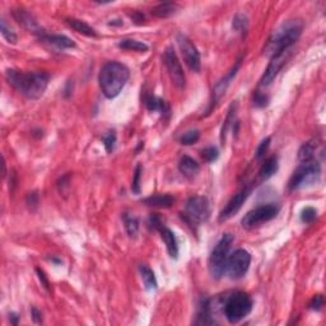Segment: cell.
Listing matches in <instances>:
<instances>
[{
    "label": "cell",
    "mask_w": 326,
    "mask_h": 326,
    "mask_svg": "<svg viewBox=\"0 0 326 326\" xmlns=\"http://www.w3.org/2000/svg\"><path fill=\"white\" fill-rule=\"evenodd\" d=\"M5 78L9 86L28 99L41 98L50 81V76L45 71H19L13 69L7 70Z\"/></svg>",
    "instance_id": "cell-1"
},
{
    "label": "cell",
    "mask_w": 326,
    "mask_h": 326,
    "mask_svg": "<svg viewBox=\"0 0 326 326\" xmlns=\"http://www.w3.org/2000/svg\"><path fill=\"white\" fill-rule=\"evenodd\" d=\"M130 78V71L119 61H110L102 66L98 76L99 88L106 98L112 99L120 94Z\"/></svg>",
    "instance_id": "cell-2"
},
{
    "label": "cell",
    "mask_w": 326,
    "mask_h": 326,
    "mask_svg": "<svg viewBox=\"0 0 326 326\" xmlns=\"http://www.w3.org/2000/svg\"><path fill=\"white\" fill-rule=\"evenodd\" d=\"M301 33L302 24L297 20H289V22L283 23L270 36L265 48H264V54L273 58L274 55L282 53L283 50L291 48L292 45L298 40Z\"/></svg>",
    "instance_id": "cell-3"
},
{
    "label": "cell",
    "mask_w": 326,
    "mask_h": 326,
    "mask_svg": "<svg viewBox=\"0 0 326 326\" xmlns=\"http://www.w3.org/2000/svg\"><path fill=\"white\" fill-rule=\"evenodd\" d=\"M253 299L245 292H235L224 302L223 311L230 324H238L253 311Z\"/></svg>",
    "instance_id": "cell-4"
},
{
    "label": "cell",
    "mask_w": 326,
    "mask_h": 326,
    "mask_svg": "<svg viewBox=\"0 0 326 326\" xmlns=\"http://www.w3.org/2000/svg\"><path fill=\"white\" fill-rule=\"evenodd\" d=\"M233 242V236L231 233H225L218 241L215 247L213 248L212 255L209 259V270L214 279H220L225 273L228 256H230L231 246Z\"/></svg>",
    "instance_id": "cell-5"
},
{
    "label": "cell",
    "mask_w": 326,
    "mask_h": 326,
    "mask_svg": "<svg viewBox=\"0 0 326 326\" xmlns=\"http://www.w3.org/2000/svg\"><path fill=\"white\" fill-rule=\"evenodd\" d=\"M320 176H321V167L319 162L309 161V162L301 163V166L293 172L289 180V191H296V190L312 186L319 181Z\"/></svg>",
    "instance_id": "cell-6"
},
{
    "label": "cell",
    "mask_w": 326,
    "mask_h": 326,
    "mask_svg": "<svg viewBox=\"0 0 326 326\" xmlns=\"http://www.w3.org/2000/svg\"><path fill=\"white\" fill-rule=\"evenodd\" d=\"M279 210H281L279 205L274 204V203L260 205L246 213L245 217L241 220V224L245 230H254L256 227H260L263 223L274 219L278 215Z\"/></svg>",
    "instance_id": "cell-7"
},
{
    "label": "cell",
    "mask_w": 326,
    "mask_h": 326,
    "mask_svg": "<svg viewBox=\"0 0 326 326\" xmlns=\"http://www.w3.org/2000/svg\"><path fill=\"white\" fill-rule=\"evenodd\" d=\"M210 217L209 200L205 196H192L190 197L185 205L184 219L190 224H199L204 223Z\"/></svg>",
    "instance_id": "cell-8"
},
{
    "label": "cell",
    "mask_w": 326,
    "mask_h": 326,
    "mask_svg": "<svg viewBox=\"0 0 326 326\" xmlns=\"http://www.w3.org/2000/svg\"><path fill=\"white\" fill-rule=\"evenodd\" d=\"M251 264V255L248 251L243 248H238L232 255L228 256L227 265H225V273L233 281L241 279L246 275Z\"/></svg>",
    "instance_id": "cell-9"
},
{
    "label": "cell",
    "mask_w": 326,
    "mask_h": 326,
    "mask_svg": "<svg viewBox=\"0 0 326 326\" xmlns=\"http://www.w3.org/2000/svg\"><path fill=\"white\" fill-rule=\"evenodd\" d=\"M177 43H179L180 51H181L185 64L189 66L190 70L195 71V73H200L202 59H200V53L197 51L196 46L191 42L189 37H186L182 33L177 35Z\"/></svg>",
    "instance_id": "cell-10"
},
{
    "label": "cell",
    "mask_w": 326,
    "mask_h": 326,
    "mask_svg": "<svg viewBox=\"0 0 326 326\" xmlns=\"http://www.w3.org/2000/svg\"><path fill=\"white\" fill-rule=\"evenodd\" d=\"M163 63L164 65H166L172 83H173L177 88H184L185 84H186V77H185L181 63H180L179 58H177L176 53H174V50L172 47H167V50L164 51Z\"/></svg>",
    "instance_id": "cell-11"
},
{
    "label": "cell",
    "mask_w": 326,
    "mask_h": 326,
    "mask_svg": "<svg viewBox=\"0 0 326 326\" xmlns=\"http://www.w3.org/2000/svg\"><path fill=\"white\" fill-rule=\"evenodd\" d=\"M291 54H292L291 48H287V50H283L282 53L277 54V55H274L273 58H271L268 68L265 69L263 77H261V81H260L261 87H268L273 83L274 79L277 78V76H278L279 71H281V69L283 68L284 64H286L287 60L289 59Z\"/></svg>",
    "instance_id": "cell-12"
},
{
    "label": "cell",
    "mask_w": 326,
    "mask_h": 326,
    "mask_svg": "<svg viewBox=\"0 0 326 326\" xmlns=\"http://www.w3.org/2000/svg\"><path fill=\"white\" fill-rule=\"evenodd\" d=\"M250 194H251V189H248V187H243L242 190H240V191H238L237 194H236L235 196L228 202V204L225 205L224 209L220 212L218 220H219V222H225V220H228L230 218H232L233 215H235L236 213L242 208L243 203L247 200V197L250 196Z\"/></svg>",
    "instance_id": "cell-13"
},
{
    "label": "cell",
    "mask_w": 326,
    "mask_h": 326,
    "mask_svg": "<svg viewBox=\"0 0 326 326\" xmlns=\"http://www.w3.org/2000/svg\"><path fill=\"white\" fill-rule=\"evenodd\" d=\"M241 64H242V59H238V60L236 61L235 65H233V68L231 69L230 71H228L227 76H225L223 79H220V81L218 82L217 84H215L214 89H213V99H212V102H210V110H212L213 107L215 106V104H218V101H219V99L222 98L223 96H224L225 91H227L228 87H230L231 82L233 81V78L236 77L237 71L240 70Z\"/></svg>",
    "instance_id": "cell-14"
},
{
    "label": "cell",
    "mask_w": 326,
    "mask_h": 326,
    "mask_svg": "<svg viewBox=\"0 0 326 326\" xmlns=\"http://www.w3.org/2000/svg\"><path fill=\"white\" fill-rule=\"evenodd\" d=\"M13 17H14V19L17 20L18 24H20L23 28H26L28 32H32L33 35H37L40 38H42L43 36L46 35L45 31L38 26L36 18L33 17L30 12H27V10L24 9L14 10V12H13Z\"/></svg>",
    "instance_id": "cell-15"
},
{
    "label": "cell",
    "mask_w": 326,
    "mask_h": 326,
    "mask_svg": "<svg viewBox=\"0 0 326 326\" xmlns=\"http://www.w3.org/2000/svg\"><path fill=\"white\" fill-rule=\"evenodd\" d=\"M158 232L161 233V237H162L164 245H166L168 255L171 256L172 259H174V260H176V259L179 258V245H177V240H176V236H174V233L172 232L169 228L164 227V225H162V227L158 230Z\"/></svg>",
    "instance_id": "cell-16"
},
{
    "label": "cell",
    "mask_w": 326,
    "mask_h": 326,
    "mask_svg": "<svg viewBox=\"0 0 326 326\" xmlns=\"http://www.w3.org/2000/svg\"><path fill=\"white\" fill-rule=\"evenodd\" d=\"M142 203L151 208L167 209V208H171L172 205H173L174 197L168 194H157V195H152V196L145 197V199L142 200Z\"/></svg>",
    "instance_id": "cell-17"
},
{
    "label": "cell",
    "mask_w": 326,
    "mask_h": 326,
    "mask_svg": "<svg viewBox=\"0 0 326 326\" xmlns=\"http://www.w3.org/2000/svg\"><path fill=\"white\" fill-rule=\"evenodd\" d=\"M179 169L185 177L187 179H194L197 176L200 172V166L194 158L189 157V156H184L179 162Z\"/></svg>",
    "instance_id": "cell-18"
},
{
    "label": "cell",
    "mask_w": 326,
    "mask_h": 326,
    "mask_svg": "<svg viewBox=\"0 0 326 326\" xmlns=\"http://www.w3.org/2000/svg\"><path fill=\"white\" fill-rule=\"evenodd\" d=\"M214 319H213V311L212 305H210V299H205L203 304L199 306V311L196 315V321L195 324L197 325H213L214 324Z\"/></svg>",
    "instance_id": "cell-19"
},
{
    "label": "cell",
    "mask_w": 326,
    "mask_h": 326,
    "mask_svg": "<svg viewBox=\"0 0 326 326\" xmlns=\"http://www.w3.org/2000/svg\"><path fill=\"white\" fill-rule=\"evenodd\" d=\"M278 157L273 156V157L268 158L263 164H261L260 169H259V177H260L261 181H266L270 177H273L274 174L278 171Z\"/></svg>",
    "instance_id": "cell-20"
},
{
    "label": "cell",
    "mask_w": 326,
    "mask_h": 326,
    "mask_svg": "<svg viewBox=\"0 0 326 326\" xmlns=\"http://www.w3.org/2000/svg\"><path fill=\"white\" fill-rule=\"evenodd\" d=\"M66 23L70 28H73L74 31H77L81 35L87 36V37H97V32L93 27L86 23L84 20L77 19V18H68Z\"/></svg>",
    "instance_id": "cell-21"
},
{
    "label": "cell",
    "mask_w": 326,
    "mask_h": 326,
    "mask_svg": "<svg viewBox=\"0 0 326 326\" xmlns=\"http://www.w3.org/2000/svg\"><path fill=\"white\" fill-rule=\"evenodd\" d=\"M139 273H140V277H142L143 284H144L147 291H156V289L158 288L157 278H156L155 273H153V270L149 268V266L140 265Z\"/></svg>",
    "instance_id": "cell-22"
},
{
    "label": "cell",
    "mask_w": 326,
    "mask_h": 326,
    "mask_svg": "<svg viewBox=\"0 0 326 326\" xmlns=\"http://www.w3.org/2000/svg\"><path fill=\"white\" fill-rule=\"evenodd\" d=\"M42 40L47 41L48 43L58 46L59 48H74L76 47V42L71 38L66 37L64 35H47L46 33L42 37Z\"/></svg>",
    "instance_id": "cell-23"
},
{
    "label": "cell",
    "mask_w": 326,
    "mask_h": 326,
    "mask_svg": "<svg viewBox=\"0 0 326 326\" xmlns=\"http://www.w3.org/2000/svg\"><path fill=\"white\" fill-rule=\"evenodd\" d=\"M144 104L149 111H158L162 115H166L169 112V106L163 101V99L158 98L156 96H145Z\"/></svg>",
    "instance_id": "cell-24"
},
{
    "label": "cell",
    "mask_w": 326,
    "mask_h": 326,
    "mask_svg": "<svg viewBox=\"0 0 326 326\" xmlns=\"http://www.w3.org/2000/svg\"><path fill=\"white\" fill-rule=\"evenodd\" d=\"M120 48L122 50H128V51H137V53H147L149 50L147 43L140 42V41L137 40H132V38H125V40H121L119 43H117Z\"/></svg>",
    "instance_id": "cell-25"
},
{
    "label": "cell",
    "mask_w": 326,
    "mask_h": 326,
    "mask_svg": "<svg viewBox=\"0 0 326 326\" xmlns=\"http://www.w3.org/2000/svg\"><path fill=\"white\" fill-rule=\"evenodd\" d=\"M122 220H124L125 230H127L129 237H137L138 233H139V220H138V218H135L134 215H130L129 213H124L122 214Z\"/></svg>",
    "instance_id": "cell-26"
},
{
    "label": "cell",
    "mask_w": 326,
    "mask_h": 326,
    "mask_svg": "<svg viewBox=\"0 0 326 326\" xmlns=\"http://www.w3.org/2000/svg\"><path fill=\"white\" fill-rule=\"evenodd\" d=\"M177 5L174 3H162L152 9V14L156 18H168L176 12Z\"/></svg>",
    "instance_id": "cell-27"
},
{
    "label": "cell",
    "mask_w": 326,
    "mask_h": 326,
    "mask_svg": "<svg viewBox=\"0 0 326 326\" xmlns=\"http://www.w3.org/2000/svg\"><path fill=\"white\" fill-rule=\"evenodd\" d=\"M315 151H316V144L314 142H307L305 144H302V147L298 151V160L304 162H309L312 161L315 155Z\"/></svg>",
    "instance_id": "cell-28"
},
{
    "label": "cell",
    "mask_w": 326,
    "mask_h": 326,
    "mask_svg": "<svg viewBox=\"0 0 326 326\" xmlns=\"http://www.w3.org/2000/svg\"><path fill=\"white\" fill-rule=\"evenodd\" d=\"M232 26H233V30H235L236 32L241 33V35L243 36L246 32H247V30H248V19H247V17H246V15H243V14L235 15V18H233Z\"/></svg>",
    "instance_id": "cell-29"
},
{
    "label": "cell",
    "mask_w": 326,
    "mask_h": 326,
    "mask_svg": "<svg viewBox=\"0 0 326 326\" xmlns=\"http://www.w3.org/2000/svg\"><path fill=\"white\" fill-rule=\"evenodd\" d=\"M0 32H2L3 37L7 40V42L17 43V40H18L17 35H15L14 31H13L12 28L7 24V20H5L4 18L0 20Z\"/></svg>",
    "instance_id": "cell-30"
},
{
    "label": "cell",
    "mask_w": 326,
    "mask_h": 326,
    "mask_svg": "<svg viewBox=\"0 0 326 326\" xmlns=\"http://www.w3.org/2000/svg\"><path fill=\"white\" fill-rule=\"evenodd\" d=\"M200 139V132L199 130H189L185 133L181 138H180V143L182 145H192L197 143Z\"/></svg>",
    "instance_id": "cell-31"
},
{
    "label": "cell",
    "mask_w": 326,
    "mask_h": 326,
    "mask_svg": "<svg viewBox=\"0 0 326 326\" xmlns=\"http://www.w3.org/2000/svg\"><path fill=\"white\" fill-rule=\"evenodd\" d=\"M235 116H236V105H232L230 109V111H228V116H227V119H225L224 125H223L222 134H220V139H222V142H224L225 140V135H227L228 129H230L231 125L235 122Z\"/></svg>",
    "instance_id": "cell-32"
},
{
    "label": "cell",
    "mask_w": 326,
    "mask_h": 326,
    "mask_svg": "<svg viewBox=\"0 0 326 326\" xmlns=\"http://www.w3.org/2000/svg\"><path fill=\"white\" fill-rule=\"evenodd\" d=\"M317 217V210L314 207H306L301 212V220L306 224L312 223Z\"/></svg>",
    "instance_id": "cell-33"
},
{
    "label": "cell",
    "mask_w": 326,
    "mask_h": 326,
    "mask_svg": "<svg viewBox=\"0 0 326 326\" xmlns=\"http://www.w3.org/2000/svg\"><path fill=\"white\" fill-rule=\"evenodd\" d=\"M270 142H271V137H266L265 139L261 140V143L259 144L258 149H256V153H255L256 160L258 161L263 160L264 156H265V153L268 152L269 147H270Z\"/></svg>",
    "instance_id": "cell-34"
},
{
    "label": "cell",
    "mask_w": 326,
    "mask_h": 326,
    "mask_svg": "<svg viewBox=\"0 0 326 326\" xmlns=\"http://www.w3.org/2000/svg\"><path fill=\"white\" fill-rule=\"evenodd\" d=\"M202 157L204 158L207 162L212 163L218 160V157H219V152H218L217 147H208L202 151Z\"/></svg>",
    "instance_id": "cell-35"
},
{
    "label": "cell",
    "mask_w": 326,
    "mask_h": 326,
    "mask_svg": "<svg viewBox=\"0 0 326 326\" xmlns=\"http://www.w3.org/2000/svg\"><path fill=\"white\" fill-rule=\"evenodd\" d=\"M104 145L106 148L107 153H112L115 149V145H116V133L112 130L109 132V134L104 137Z\"/></svg>",
    "instance_id": "cell-36"
},
{
    "label": "cell",
    "mask_w": 326,
    "mask_h": 326,
    "mask_svg": "<svg viewBox=\"0 0 326 326\" xmlns=\"http://www.w3.org/2000/svg\"><path fill=\"white\" fill-rule=\"evenodd\" d=\"M142 166L138 164L137 168H135V173H134V179H133V184H132V190L134 194H140V179H142Z\"/></svg>",
    "instance_id": "cell-37"
},
{
    "label": "cell",
    "mask_w": 326,
    "mask_h": 326,
    "mask_svg": "<svg viewBox=\"0 0 326 326\" xmlns=\"http://www.w3.org/2000/svg\"><path fill=\"white\" fill-rule=\"evenodd\" d=\"M324 306V296L322 294H316V296L312 298V301L310 302V309L314 310V311H320Z\"/></svg>",
    "instance_id": "cell-38"
},
{
    "label": "cell",
    "mask_w": 326,
    "mask_h": 326,
    "mask_svg": "<svg viewBox=\"0 0 326 326\" xmlns=\"http://www.w3.org/2000/svg\"><path fill=\"white\" fill-rule=\"evenodd\" d=\"M269 104V97L263 93H256L254 97V105L256 107H265Z\"/></svg>",
    "instance_id": "cell-39"
},
{
    "label": "cell",
    "mask_w": 326,
    "mask_h": 326,
    "mask_svg": "<svg viewBox=\"0 0 326 326\" xmlns=\"http://www.w3.org/2000/svg\"><path fill=\"white\" fill-rule=\"evenodd\" d=\"M38 202H40V196H38L37 192H30L27 196V200H26V203H27V205L31 208V209L37 208Z\"/></svg>",
    "instance_id": "cell-40"
},
{
    "label": "cell",
    "mask_w": 326,
    "mask_h": 326,
    "mask_svg": "<svg viewBox=\"0 0 326 326\" xmlns=\"http://www.w3.org/2000/svg\"><path fill=\"white\" fill-rule=\"evenodd\" d=\"M148 225L149 227H152L153 230H160L161 227H162V222H161L160 218L157 217V215H151L149 219H148Z\"/></svg>",
    "instance_id": "cell-41"
},
{
    "label": "cell",
    "mask_w": 326,
    "mask_h": 326,
    "mask_svg": "<svg viewBox=\"0 0 326 326\" xmlns=\"http://www.w3.org/2000/svg\"><path fill=\"white\" fill-rule=\"evenodd\" d=\"M36 271H37V275H38V279L41 281V283H42V286L45 287L47 291H50V283H48V279L47 277L45 275V273H43V270H41L40 268L36 269Z\"/></svg>",
    "instance_id": "cell-42"
},
{
    "label": "cell",
    "mask_w": 326,
    "mask_h": 326,
    "mask_svg": "<svg viewBox=\"0 0 326 326\" xmlns=\"http://www.w3.org/2000/svg\"><path fill=\"white\" fill-rule=\"evenodd\" d=\"M31 315H32V319L36 324H41V322H42V314H41V311H38L36 307H33L32 311H31Z\"/></svg>",
    "instance_id": "cell-43"
},
{
    "label": "cell",
    "mask_w": 326,
    "mask_h": 326,
    "mask_svg": "<svg viewBox=\"0 0 326 326\" xmlns=\"http://www.w3.org/2000/svg\"><path fill=\"white\" fill-rule=\"evenodd\" d=\"M130 17H132L133 22L137 23V24H143V22H144V15L140 14V13H133V14H130Z\"/></svg>",
    "instance_id": "cell-44"
},
{
    "label": "cell",
    "mask_w": 326,
    "mask_h": 326,
    "mask_svg": "<svg viewBox=\"0 0 326 326\" xmlns=\"http://www.w3.org/2000/svg\"><path fill=\"white\" fill-rule=\"evenodd\" d=\"M9 319H10V322H12L13 325H18V321H19V316H18L17 314H10Z\"/></svg>",
    "instance_id": "cell-45"
}]
</instances>
